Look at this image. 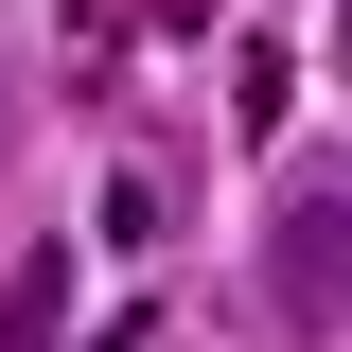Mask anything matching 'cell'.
Listing matches in <instances>:
<instances>
[{
    "label": "cell",
    "mask_w": 352,
    "mask_h": 352,
    "mask_svg": "<svg viewBox=\"0 0 352 352\" xmlns=\"http://www.w3.org/2000/svg\"><path fill=\"white\" fill-rule=\"evenodd\" d=\"M335 53H352V0H335Z\"/></svg>",
    "instance_id": "obj_3"
},
{
    "label": "cell",
    "mask_w": 352,
    "mask_h": 352,
    "mask_svg": "<svg viewBox=\"0 0 352 352\" xmlns=\"http://www.w3.org/2000/svg\"><path fill=\"white\" fill-rule=\"evenodd\" d=\"M53 335H71V264L36 247V264H18V300H0V352H53Z\"/></svg>",
    "instance_id": "obj_2"
},
{
    "label": "cell",
    "mask_w": 352,
    "mask_h": 352,
    "mask_svg": "<svg viewBox=\"0 0 352 352\" xmlns=\"http://www.w3.org/2000/svg\"><path fill=\"white\" fill-rule=\"evenodd\" d=\"M264 317H282V335H335L352 317V159H317L300 194H282V229H264Z\"/></svg>",
    "instance_id": "obj_1"
}]
</instances>
